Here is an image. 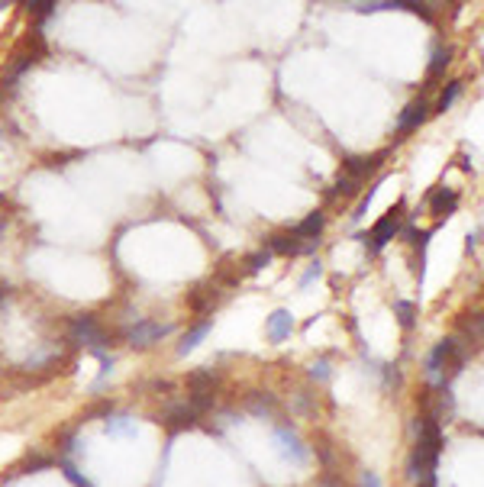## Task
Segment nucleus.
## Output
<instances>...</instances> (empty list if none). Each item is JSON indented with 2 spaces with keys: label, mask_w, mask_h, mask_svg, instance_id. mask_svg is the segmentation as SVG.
I'll return each mask as SVG.
<instances>
[{
  "label": "nucleus",
  "mask_w": 484,
  "mask_h": 487,
  "mask_svg": "<svg viewBox=\"0 0 484 487\" xmlns=\"http://www.w3.org/2000/svg\"><path fill=\"white\" fill-rule=\"evenodd\" d=\"M62 471H65V477H68V481H72L74 487H94L91 484V481H87L85 475H81V471H78V468H72L68 465V462H62Z\"/></svg>",
  "instance_id": "obj_14"
},
{
  "label": "nucleus",
  "mask_w": 484,
  "mask_h": 487,
  "mask_svg": "<svg viewBox=\"0 0 484 487\" xmlns=\"http://www.w3.org/2000/svg\"><path fill=\"white\" fill-rule=\"evenodd\" d=\"M72 339L74 342H81V346H100L104 342V336H100V329H97V323L91 317H81V319H74L72 323Z\"/></svg>",
  "instance_id": "obj_3"
},
{
  "label": "nucleus",
  "mask_w": 484,
  "mask_h": 487,
  "mask_svg": "<svg viewBox=\"0 0 484 487\" xmlns=\"http://www.w3.org/2000/svg\"><path fill=\"white\" fill-rule=\"evenodd\" d=\"M381 159H384V152H378V155H371V159H346V171L349 178H365L368 171H375L381 165Z\"/></svg>",
  "instance_id": "obj_8"
},
{
  "label": "nucleus",
  "mask_w": 484,
  "mask_h": 487,
  "mask_svg": "<svg viewBox=\"0 0 484 487\" xmlns=\"http://www.w3.org/2000/svg\"><path fill=\"white\" fill-rule=\"evenodd\" d=\"M272 262V252H258V255H252L249 258V271H258V268H265Z\"/></svg>",
  "instance_id": "obj_18"
},
{
  "label": "nucleus",
  "mask_w": 484,
  "mask_h": 487,
  "mask_svg": "<svg viewBox=\"0 0 484 487\" xmlns=\"http://www.w3.org/2000/svg\"><path fill=\"white\" fill-rule=\"evenodd\" d=\"M291 329H294V317L287 310H274L268 317V339L272 342H285L291 336Z\"/></svg>",
  "instance_id": "obj_5"
},
{
  "label": "nucleus",
  "mask_w": 484,
  "mask_h": 487,
  "mask_svg": "<svg viewBox=\"0 0 484 487\" xmlns=\"http://www.w3.org/2000/svg\"><path fill=\"white\" fill-rule=\"evenodd\" d=\"M194 420H197V410H194V407H175V410L165 416V423H168L171 429H184V426H194Z\"/></svg>",
  "instance_id": "obj_11"
},
{
  "label": "nucleus",
  "mask_w": 484,
  "mask_h": 487,
  "mask_svg": "<svg viewBox=\"0 0 484 487\" xmlns=\"http://www.w3.org/2000/svg\"><path fill=\"white\" fill-rule=\"evenodd\" d=\"M478 236H481V233H474V236H468V252H474V249H478Z\"/></svg>",
  "instance_id": "obj_24"
},
{
  "label": "nucleus",
  "mask_w": 484,
  "mask_h": 487,
  "mask_svg": "<svg viewBox=\"0 0 484 487\" xmlns=\"http://www.w3.org/2000/svg\"><path fill=\"white\" fill-rule=\"evenodd\" d=\"M310 374H314L316 381H329V365L327 361H316L314 368H310Z\"/></svg>",
  "instance_id": "obj_19"
},
{
  "label": "nucleus",
  "mask_w": 484,
  "mask_h": 487,
  "mask_svg": "<svg viewBox=\"0 0 484 487\" xmlns=\"http://www.w3.org/2000/svg\"><path fill=\"white\" fill-rule=\"evenodd\" d=\"M426 113H430V106L423 104V100H420V104H410L407 110H404V113H400L397 133H410V129H417L423 120H426Z\"/></svg>",
  "instance_id": "obj_7"
},
{
  "label": "nucleus",
  "mask_w": 484,
  "mask_h": 487,
  "mask_svg": "<svg viewBox=\"0 0 484 487\" xmlns=\"http://www.w3.org/2000/svg\"><path fill=\"white\" fill-rule=\"evenodd\" d=\"M274 435H278V442H281V449H285L287 458H294L297 465H300V462H307V449L300 445V439H297L294 429H287V426H278V429H274Z\"/></svg>",
  "instance_id": "obj_4"
},
{
  "label": "nucleus",
  "mask_w": 484,
  "mask_h": 487,
  "mask_svg": "<svg viewBox=\"0 0 484 487\" xmlns=\"http://www.w3.org/2000/svg\"><path fill=\"white\" fill-rule=\"evenodd\" d=\"M455 207H459V194H455V191H446V188H439V191L430 194V210L436 213V216H449Z\"/></svg>",
  "instance_id": "obj_6"
},
{
  "label": "nucleus",
  "mask_w": 484,
  "mask_h": 487,
  "mask_svg": "<svg viewBox=\"0 0 484 487\" xmlns=\"http://www.w3.org/2000/svg\"><path fill=\"white\" fill-rule=\"evenodd\" d=\"M320 487H339V484H336V481H323V484H320Z\"/></svg>",
  "instance_id": "obj_25"
},
{
  "label": "nucleus",
  "mask_w": 484,
  "mask_h": 487,
  "mask_svg": "<svg viewBox=\"0 0 484 487\" xmlns=\"http://www.w3.org/2000/svg\"><path fill=\"white\" fill-rule=\"evenodd\" d=\"M352 184H355V181H352V178H339V184H336V194H339V191H342V194H352V191H355Z\"/></svg>",
  "instance_id": "obj_22"
},
{
  "label": "nucleus",
  "mask_w": 484,
  "mask_h": 487,
  "mask_svg": "<svg viewBox=\"0 0 484 487\" xmlns=\"http://www.w3.org/2000/svg\"><path fill=\"white\" fill-rule=\"evenodd\" d=\"M165 336H168V326H162V323H148V319L136 323V326L126 332L129 346H152V342L165 339Z\"/></svg>",
  "instance_id": "obj_1"
},
{
  "label": "nucleus",
  "mask_w": 484,
  "mask_h": 487,
  "mask_svg": "<svg viewBox=\"0 0 484 487\" xmlns=\"http://www.w3.org/2000/svg\"><path fill=\"white\" fill-rule=\"evenodd\" d=\"M459 91H462V84H459V81H455V84H449V91H442V97H439V104H436V110H449V106H452V100L455 97H459Z\"/></svg>",
  "instance_id": "obj_16"
},
{
  "label": "nucleus",
  "mask_w": 484,
  "mask_h": 487,
  "mask_svg": "<svg viewBox=\"0 0 484 487\" xmlns=\"http://www.w3.org/2000/svg\"><path fill=\"white\" fill-rule=\"evenodd\" d=\"M207 332H210V323H200V326H194V329H190V332H188V336H184V342H181V346H178V352H181V355H188V352H194V349H197V342L204 339Z\"/></svg>",
  "instance_id": "obj_12"
},
{
  "label": "nucleus",
  "mask_w": 484,
  "mask_h": 487,
  "mask_svg": "<svg viewBox=\"0 0 484 487\" xmlns=\"http://www.w3.org/2000/svg\"><path fill=\"white\" fill-rule=\"evenodd\" d=\"M449 58H452V52H449V49H436V52H432V62H430V78L442 74V68L449 65Z\"/></svg>",
  "instance_id": "obj_13"
},
{
  "label": "nucleus",
  "mask_w": 484,
  "mask_h": 487,
  "mask_svg": "<svg viewBox=\"0 0 484 487\" xmlns=\"http://www.w3.org/2000/svg\"><path fill=\"white\" fill-rule=\"evenodd\" d=\"M316 275H320V265H314V268H310V271H307V275H304V281H300V284H310V281H314Z\"/></svg>",
  "instance_id": "obj_23"
},
{
  "label": "nucleus",
  "mask_w": 484,
  "mask_h": 487,
  "mask_svg": "<svg viewBox=\"0 0 484 487\" xmlns=\"http://www.w3.org/2000/svg\"><path fill=\"white\" fill-rule=\"evenodd\" d=\"M32 10L39 13V16H49V13L55 10V3H52V0H43V3H32Z\"/></svg>",
  "instance_id": "obj_20"
},
{
  "label": "nucleus",
  "mask_w": 484,
  "mask_h": 487,
  "mask_svg": "<svg viewBox=\"0 0 484 487\" xmlns=\"http://www.w3.org/2000/svg\"><path fill=\"white\" fill-rule=\"evenodd\" d=\"M107 433H133V420L129 416H113V420H107Z\"/></svg>",
  "instance_id": "obj_15"
},
{
  "label": "nucleus",
  "mask_w": 484,
  "mask_h": 487,
  "mask_svg": "<svg viewBox=\"0 0 484 487\" xmlns=\"http://www.w3.org/2000/svg\"><path fill=\"white\" fill-rule=\"evenodd\" d=\"M394 310H397V317L404 326H413V304H407V300H397L394 304Z\"/></svg>",
  "instance_id": "obj_17"
},
{
  "label": "nucleus",
  "mask_w": 484,
  "mask_h": 487,
  "mask_svg": "<svg viewBox=\"0 0 484 487\" xmlns=\"http://www.w3.org/2000/svg\"><path fill=\"white\" fill-rule=\"evenodd\" d=\"M400 229V216L397 213H388V216H381L378 223H375V229H371V236H365V242L371 239V252H378L384 242H390L394 236H397Z\"/></svg>",
  "instance_id": "obj_2"
},
{
  "label": "nucleus",
  "mask_w": 484,
  "mask_h": 487,
  "mask_svg": "<svg viewBox=\"0 0 484 487\" xmlns=\"http://www.w3.org/2000/svg\"><path fill=\"white\" fill-rule=\"evenodd\" d=\"M362 487H381V477L375 475V471H365V475H362Z\"/></svg>",
  "instance_id": "obj_21"
},
{
  "label": "nucleus",
  "mask_w": 484,
  "mask_h": 487,
  "mask_svg": "<svg viewBox=\"0 0 484 487\" xmlns=\"http://www.w3.org/2000/svg\"><path fill=\"white\" fill-rule=\"evenodd\" d=\"M272 252H281V255H297V252H307L304 245L297 242L294 233H281V236H272Z\"/></svg>",
  "instance_id": "obj_10"
},
{
  "label": "nucleus",
  "mask_w": 484,
  "mask_h": 487,
  "mask_svg": "<svg viewBox=\"0 0 484 487\" xmlns=\"http://www.w3.org/2000/svg\"><path fill=\"white\" fill-rule=\"evenodd\" d=\"M323 223H327V216L316 210V213H310L304 223H297V229H294V236L297 239H316V236L323 233Z\"/></svg>",
  "instance_id": "obj_9"
}]
</instances>
